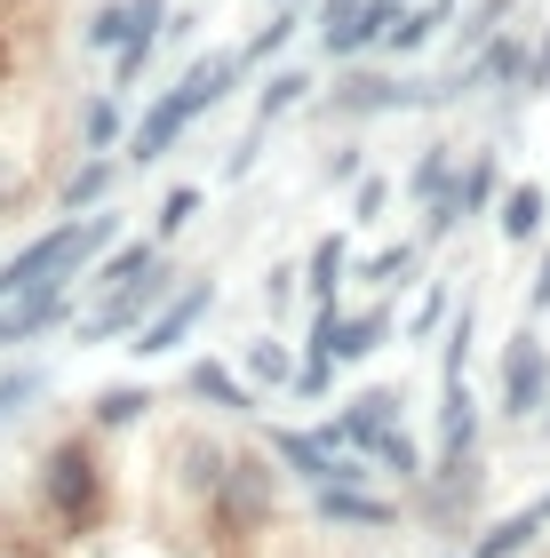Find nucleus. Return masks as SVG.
I'll use <instances>...</instances> for the list:
<instances>
[{
    "mask_svg": "<svg viewBox=\"0 0 550 558\" xmlns=\"http://www.w3.org/2000/svg\"><path fill=\"white\" fill-rule=\"evenodd\" d=\"M240 81H247L240 48H199V57L176 72V88H160L152 105H144V120L129 129V168H160L223 96H240Z\"/></svg>",
    "mask_w": 550,
    "mask_h": 558,
    "instance_id": "nucleus-1",
    "label": "nucleus"
},
{
    "mask_svg": "<svg viewBox=\"0 0 550 558\" xmlns=\"http://www.w3.org/2000/svg\"><path fill=\"white\" fill-rule=\"evenodd\" d=\"M328 120H399V112H439L447 105V81H407V72H383V64H335V81L311 96Z\"/></svg>",
    "mask_w": 550,
    "mask_h": 558,
    "instance_id": "nucleus-2",
    "label": "nucleus"
},
{
    "mask_svg": "<svg viewBox=\"0 0 550 558\" xmlns=\"http://www.w3.org/2000/svg\"><path fill=\"white\" fill-rule=\"evenodd\" d=\"M40 511L57 526H96V511H105V463H96L88 439H57L40 454Z\"/></svg>",
    "mask_w": 550,
    "mask_h": 558,
    "instance_id": "nucleus-3",
    "label": "nucleus"
},
{
    "mask_svg": "<svg viewBox=\"0 0 550 558\" xmlns=\"http://www.w3.org/2000/svg\"><path fill=\"white\" fill-rule=\"evenodd\" d=\"M542 399H550V351H542L535 319H527V327L503 343V367H494V415H503V423H527Z\"/></svg>",
    "mask_w": 550,
    "mask_h": 558,
    "instance_id": "nucleus-4",
    "label": "nucleus"
},
{
    "mask_svg": "<svg viewBox=\"0 0 550 558\" xmlns=\"http://www.w3.org/2000/svg\"><path fill=\"white\" fill-rule=\"evenodd\" d=\"M176 295V271H168V256L144 271V279H129V288H112V295H96V312L81 319V343H105V336H136L144 319L160 312V303Z\"/></svg>",
    "mask_w": 550,
    "mask_h": 558,
    "instance_id": "nucleus-5",
    "label": "nucleus"
},
{
    "mask_svg": "<svg viewBox=\"0 0 550 558\" xmlns=\"http://www.w3.org/2000/svg\"><path fill=\"white\" fill-rule=\"evenodd\" d=\"M208 312H216V279H184V288L136 327V343H129V351H136V360H168L176 343H192V327L208 319Z\"/></svg>",
    "mask_w": 550,
    "mask_h": 558,
    "instance_id": "nucleus-6",
    "label": "nucleus"
},
{
    "mask_svg": "<svg viewBox=\"0 0 550 558\" xmlns=\"http://www.w3.org/2000/svg\"><path fill=\"white\" fill-rule=\"evenodd\" d=\"M399 408H407V391H399V384H367V391H352V399L328 415V439L375 463V439H383V430H399Z\"/></svg>",
    "mask_w": 550,
    "mask_h": 558,
    "instance_id": "nucleus-7",
    "label": "nucleus"
},
{
    "mask_svg": "<svg viewBox=\"0 0 550 558\" xmlns=\"http://www.w3.org/2000/svg\"><path fill=\"white\" fill-rule=\"evenodd\" d=\"M399 9H407V0H359V9L343 16L335 33H311V40H319V57H328V64H367V57H383V40H391Z\"/></svg>",
    "mask_w": 550,
    "mask_h": 558,
    "instance_id": "nucleus-8",
    "label": "nucleus"
},
{
    "mask_svg": "<svg viewBox=\"0 0 550 558\" xmlns=\"http://www.w3.org/2000/svg\"><path fill=\"white\" fill-rule=\"evenodd\" d=\"M168 16V0H96L88 24H81V48L88 57H120L136 33H152V24Z\"/></svg>",
    "mask_w": 550,
    "mask_h": 558,
    "instance_id": "nucleus-9",
    "label": "nucleus"
},
{
    "mask_svg": "<svg viewBox=\"0 0 550 558\" xmlns=\"http://www.w3.org/2000/svg\"><path fill=\"white\" fill-rule=\"evenodd\" d=\"M216 511L240 519V526H256V519L271 511V471L256 463V454H223V471H216Z\"/></svg>",
    "mask_w": 550,
    "mask_h": 558,
    "instance_id": "nucleus-10",
    "label": "nucleus"
},
{
    "mask_svg": "<svg viewBox=\"0 0 550 558\" xmlns=\"http://www.w3.org/2000/svg\"><path fill=\"white\" fill-rule=\"evenodd\" d=\"M311 519L359 526V535H383V526H399V502L375 495V487H311Z\"/></svg>",
    "mask_w": 550,
    "mask_h": 558,
    "instance_id": "nucleus-11",
    "label": "nucleus"
},
{
    "mask_svg": "<svg viewBox=\"0 0 550 558\" xmlns=\"http://www.w3.org/2000/svg\"><path fill=\"white\" fill-rule=\"evenodd\" d=\"M463 9H470V0H407V9H399V24H391V40H383V57H391V64L423 57V48H431Z\"/></svg>",
    "mask_w": 550,
    "mask_h": 558,
    "instance_id": "nucleus-12",
    "label": "nucleus"
},
{
    "mask_svg": "<svg viewBox=\"0 0 550 558\" xmlns=\"http://www.w3.org/2000/svg\"><path fill=\"white\" fill-rule=\"evenodd\" d=\"M391 336H399L391 303H375V312H343V319H335V336H328V360H335V367H367Z\"/></svg>",
    "mask_w": 550,
    "mask_h": 558,
    "instance_id": "nucleus-13",
    "label": "nucleus"
},
{
    "mask_svg": "<svg viewBox=\"0 0 550 558\" xmlns=\"http://www.w3.org/2000/svg\"><path fill=\"white\" fill-rule=\"evenodd\" d=\"M470 447H479V399H470V384H439V447H431V463H470Z\"/></svg>",
    "mask_w": 550,
    "mask_h": 558,
    "instance_id": "nucleus-14",
    "label": "nucleus"
},
{
    "mask_svg": "<svg viewBox=\"0 0 550 558\" xmlns=\"http://www.w3.org/2000/svg\"><path fill=\"white\" fill-rule=\"evenodd\" d=\"M311 96H319V72H311V64H271L264 88H256V129L271 136L295 105H311Z\"/></svg>",
    "mask_w": 550,
    "mask_h": 558,
    "instance_id": "nucleus-15",
    "label": "nucleus"
},
{
    "mask_svg": "<svg viewBox=\"0 0 550 558\" xmlns=\"http://www.w3.org/2000/svg\"><path fill=\"white\" fill-rule=\"evenodd\" d=\"M184 399H199V408H216V415H256V391H247V375H232L223 360H192L184 375Z\"/></svg>",
    "mask_w": 550,
    "mask_h": 558,
    "instance_id": "nucleus-16",
    "label": "nucleus"
},
{
    "mask_svg": "<svg viewBox=\"0 0 550 558\" xmlns=\"http://www.w3.org/2000/svg\"><path fill=\"white\" fill-rule=\"evenodd\" d=\"M112 192H120V160H112V151H88V160L64 175L57 208H64V216H96V208H105Z\"/></svg>",
    "mask_w": 550,
    "mask_h": 558,
    "instance_id": "nucleus-17",
    "label": "nucleus"
},
{
    "mask_svg": "<svg viewBox=\"0 0 550 558\" xmlns=\"http://www.w3.org/2000/svg\"><path fill=\"white\" fill-rule=\"evenodd\" d=\"M160 256H168V247H160L152 232H144V240H112L105 256L88 264V288H96V295H112V288H129V279H144Z\"/></svg>",
    "mask_w": 550,
    "mask_h": 558,
    "instance_id": "nucleus-18",
    "label": "nucleus"
},
{
    "mask_svg": "<svg viewBox=\"0 0 550 558\" xmlns=\"http://www.w3.org/2000/svg\"><path fill=\"white\" fill-rule=\"evenodd\" d=\"M304 24H311V9H271V16L256 24V33L240 40V64H247V72H271L295 40H304Z\"/></svg>",
    "mask_w": 550,
    "mask_h": 558,
    "instance_id": "nucleus-19",
    "label": "nucleus"
},
{
    "mask_svg": "<svg viewBox=\"0 0 550 558\" xmlns=\"http://www.w3.org/2000/svg\"><path fill=\"white\" fill-rule=\"evenodd\" d=\"M542 216H550V184H503L494 232H503L511 247H535V240H542Z\"/></svg>",
    "mask_w": 550,
    "mask_h": 558,
    "instance_id": "nucleus-20",
    "label": "nucleus"
},
{
    "mask_svg": "<svg viewBox=\"0 0 550 558\" xmlns=\"http://www.w3.org/2000/svg\"><path fill=\"white\" fill-rule=\"evenodd\" d=\"M542 526H550V487L527 502V511H511V519H494L487 526V535L479 543H470V558H518V550H527L535 535H542Z\"/></svg>",
    "mask_w": 550,
    "mask_h": 558,
    "instance_id": "nucleus-21",
    "label": "nucleus"
},
{
    "mask_svg": "<svg viewBox=\"0 0 550 558\" xmlns=\"http://www.w3.org/2000/svg\"><path fill=\"white\" fill-rule=\"evenodd\" d=\"M455 175H463V151L455 144H423L415 168H407V199H415V208H423V199H447V192H455Z\"/></svg>",
    "mask_w": 550,
    "mask_h": 558,
    "instance_id": "nucleus-22",
    "label": "nucleus"
},
{
    "mask_svg": "<svg viewBox=\"0 0 550 558\" xmlns=\"http://www.w3.org/2000/svg\"><path fill=\"white\" fill-rule=\"evenodd\" d=\"M112 144H129V96L96 88L81 105V151H112Z\"/></svg>",
    "mask_w": 550,
    "mask_h": 558,
    "instance_id": "nucleus-23",
    "label": "nucleus"
},
{
    "mask_svg": "<svg viewBox=\"0 0 550 558\" xmlns=\"http://www.w3.org/2000/svg\"><path fill=\"white\" fill-rule=\"evenodd\" d=\"M494 192H503V151H470V160H463V175H455V208H463V223L479 216Z\"/></svg>",
    "mask_w": 550,
    "mask_h": 558,
    "instance_id": "nucleus-24",
    "label": "nucleus"
},
{
    "mask_svg": "<svg viewBox=\"0 0 550 558\" xmlns=\"http://www.w3.org/2000/svg\"><path fill=\"white\" fill-rule=\"evenodd\" d=\"M144 408H152V391H144V384H105L88 399V423L96 430H129V423H144Z\"/></svg>",
    "mask_w": 550,
    "mask_h": 558,
    "instance_id": "nucleus-25",
    "label": "nucleus"
},
{
    "mask_svg": "<svg viewBox=\"0 0 550 558\" xmlns=\"http://www.w3.org/2000/svg\"><path fill=\"white\" fill-rule=\"evenodd\" d=\"M470 343H479V312L455 303V319H447V336H439V384H463L470 375Z\"/></svg>",
    "mask_w": 550,
    "mask_h": 558,
    "instance_id": "nucleus-26",
    "label": "nucleus"
},
{
    "mask_svg": "<svg viewBox=\"0 0 550 558\" xmlns=\"http://www.w3.org/2000/svg\"><path fill=\"white\" fill-rule=\"evenodd\" d=\"M240 375H247V384H271V391H288V384H295V351H288L280 336H256V343L240 351Z\"/></svg>",
    "mask_w": 550,
    "mask_h": 558,
    "instance_id": "nucleus-27",
    "label": "nucleus"
},
{
    "mask_svg": "<svg viewBox=\"0 0 550 558\" xmlns=\"http://www.w3.org/2000/svg\"><path fill=\"white\" fill-rule=\"evenodd\" d=\"M511 16H518V0H470V9H463V33H455V48L470 57V48H479V40H494Z\"/></svg>",
    "mask_w": 550,
    "mask_h": 558,
    "instance_id": "nucleus-28",
    "label": "nucleus"
},
{
    "mask_svg": "<svg viewBox=\"0 0 550 558\" xmlns=\"http://www.w3.org/2000/svg\"><path fill=\"white\" fill-rule=\"evenodd\" d=\"M40 391H48V375H40V367H0V430H9L24 408H33Z\"/></svg>",
    "mask_w": 550,
    "mask_h": 558,
    "instance_id": "nucleus-29",
    "label": "nucleus"
},
{
    "mask_svg": "<svg viewBox=\"0 0 550 558\" xmlns=\"http://www.w3.org/2000/svg\"><path fill=\"white\" fill-rule=\"evenodd\" d=\"M447 319H455V295H447L439 279H431V295H423L415 312H407V343H439V336H447Z\"/></svg>",
    "mask_w": 550,
    "mask_h": 558,
    "instance_id": "nucleus-30",
    "label": "nucleus"
},
{
    "mask_svg": "<svg viewBox=\"0 0 550 558\" xmlns=\"http://www.w3.org/2000/svg\"><path fill=\"white\" fill-rule=\"evenodd\" d=\"M199 199H208V192H199V184H176V192H168V199H160V216H152V240H160V247H168V240H176V232H184V223L199 216Z\"/></svg>",
    "mask_w": 550,
    "mask_h": 558,
    "instance_id": "nucleus-31",
    "label": "nucleus"
},
{
    "mask_svg": "<svg viewBox=\"0 0 550 558\" xmlns=\"http://www.w3.org/2000/svg\"><path fill=\"white\" fill-rule=\"evenodd\" d=\"M383 208H391V175H359V184H352V223H359V232H375V223H383Z\"/></svg>",
    "mask_w": 550,
    "mask_h": 558,
    "instance_id": "nucleus-32",
    "label": "nucleus"
},
{
    "mask_svg": "<svg viewBox=\"0 0 550 558\" xmlns=\"http://www.w3.org/2000/svg\"><path fill=\"white\" fill-rule=\"evenodd\" d=\"M288 391H295V399H328V391H335V360H328V351H304Z\"/></svg>",
    "mask_w": 550,
    "mask_h": 558,
    "instance_id": "nucleus-33",
    "label": "nucleus"
},
{
    "mask_svg": "<svg viewBox=\"0 0 550 558\" xmlns=\"http://www.w3.org/2000/svg\"><path fill=\"white\" fill-rule=\"evenodd\" d=\"M415 256H423V240H391L383 256H367L352 279H399V271H415Z\"/></svg>",
    "mask_w": 550,
    "mask_h": 558,
    "instance_id": "nucleus-34",
    "label": "nucleus"
},
{
    "mask_svg": "<svg viewBox=\"0 0 550 558\" xmlns=\"http://www.w3.org/2000/svg\"><path fill=\"white\" fill-rule=\"evenodd\" d=\"M535 96H550V24L527 33V105H535Z\"/></svg>",
    "mask_w": 550,
    "mask_h": 558,
    "instance_id": "nucleus-35",
    "label": "nucleus"
},
{
    "mask_svg": "<svg viewBox=\"0 0 550 558\" xmlns=\"http://www.w3.org/2000/svg\"><path fill=\"white\" fill-rule=\"evenodd\" d=\"M256 160H264V129H247L232 151H223V184H240V175H256Z\"/></svg>",
    "mask_w": 550,
    "mask_h": 558,
    "instance_id": "nucleus-36",
    "label": "nucleus"
},
{
    "mask_svg": "<svg viewBox=\"0 0 550 558\" xmlns=\"http://www.w3.org/2000/svg\"><path fill=\"white\" fill-rule=\"evenodd\" d=\"M319 175H328V184H359V175H367V144H335Z\"/></svg>",
    "mask_w": 550,
    "mask_h": 558,
    "instance_id": "nucleus-37",
    "label": "nucleus"
},
{
    "mask_svg": "<svg viewBox=\"0 0 550 558\" xmlns=\"http://www.w3.org/2000/svg\"><path fill=\"white\" fill-rule=\"evenodd\" d=\"M550 312V247L535 256V279H527V319H542Z\"/></svg>",
    "mask_w": 550,
    "mask_h": 558,
    "instance_id": "nucleus-38",
    "label": "nucleus"
},
{
    "mask_svg": "<svg viewBox=\"0 0 550 558\" xmlns=\"http://www.w3.org/2000/svg\"><path fill=\"white\" fill-rule=\"evenodd\" d=\"M264 303H271V312H295V264H280L264 279Z\"/></svg>",
    "mask_w": 550,
    "mask_h": 558,
    "instance_id": "nucleus-39",
    "label": "nucleus"
},
{
    "mask_svg": "<svg viewBox=\"0 0 550 558\" xmlns=\"http://www.w3.org/2000/svg\"><path fill=\"white\" fill-rule=\"evenodd\" d=\"M352 9H359V0H311V33H335Z\"/></svg>",
    "mask_w": 550,
    "mask_h": 558,
    "instance_id": "nucleus-40",
    "label": "nucleus"
},
{
    "mask_svg": "<svg viewBox=\"0 0 550 558\" xmlns=\"http://www.w3.org/2000/svg\"><path fill=\"white\" fill-rule=\"evenodd\" d=\"M271 9H311V0H271Z\"/></svg>",
    "mask_w": 550,
    "mask_h": 558,
    "instance_id": "nucleus-41",
    "label": "nucleus"
},
{
    "mask_svg": "<svg viewBox=\"0 0 550 558\" xmlns=\"http://www.w3.org/2000/svg\"><path fill=\"white\" fill-rule=\"evenodd\" d=\"M542 408H550V399H542ZM542 430H550V415H542Z\"/></svg>",
    "mask_w": 550,
    "mask_h": 558,
    "instance_id": "nucleus-42",
    "label": "nucleus"
}]
</instances>
